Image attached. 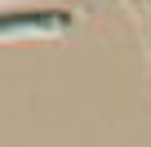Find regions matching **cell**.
Listing matches in <instances>:
<instances>
[{
  "instance_id": "obj_1",
  "label": "cell",
  "mask_w": 151,
  "mask_h": 147,
  "mask_svg": "<svg viewBox=\"0 0 151 147\" xmlns=\"http://www.w3.org/2000/svg\"><path fill=\"white\" fill-rule=\"evenodd\" d=\"M71 18L62 14V9H45V14H5L0 18V31H36V27H45V31H58V27H67Z\"/></svg>"
}]
</instances>
